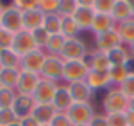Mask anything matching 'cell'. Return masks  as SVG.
<instances>
[{
	"instance_id": "cell-1",
	"label": "cell",
	"mask_w": 134,
	"mask_h": 126,
	"mask_svg": "<svg viewBox=\"0 0 134 126\" xmlns=\"http://www.w3.org/2000/svg\"><path fill=\"white\" fill-rule=\"evenodd\" d=\"M102 106H104L105 114L110 113H126L129 107V99L122 94L119 87H112L105 92L104 99H102Z\"/></svg>"
},
{
	"instance_id": "cell-2",
	"label": "cell",
	"mask_w": 134,
	"mask_h": 126,
	"mask_svg": "<svg viewBox=\"0 0 134 126\" xmlns=\"http://www.w3.org/2000/svg\"><path fill=\"white\" fill-rule=\"evenodd\" d=\"M0 27H3L5 31H9V33H12V34H17L24 29L22 12L14 5V2L3 5V14H2V19H0Z\"/></svg>"
},
{
	"instance_id": "cell-3",
	"label": "cell",
	"mask_w": 134,
	"mask_h": 126,
	"mask_svg": "<svg viewBox=\"0 0 134 126\" xmlns=\"http://www.w3.org/2000/svg\"><path fill=\"white\" fill-rule=\"evenodd\" d=\"M90 68L83 60H71V61H65L63 66V82L71 83V82H80L85 80L88 75Z\"/></svg>"
},
{
	"instance_id": "cell-4",
	"label": "cell",
	"mask_w": 134,
	"mask_h": 126,
	"mask_svg": "<svg viewBox=\"0 0 134 126\" xmlns=\"http://www.w3.org/2000/svg\"><path fill=\"white\" fill-rule=\"evenodd\" d=\"M76 3H78V7L71 15L73 20L80 27V31H90L95 17V10L92 9V0H76Z\"/></svg>"
},
{
	"instance_id": "cell-5",
	"label": "cell",
	"mask_w": 134,
	"mask_h": 126,
	"mask_svg": "<svg viewBox=\"0 0 134 126\" xmlns=\"http://www.w3.org/2000/svg\"><path fill=\"white\" fill-rule=\"evenodd\" d=\"M87 55H88V48H87L85 41H82L80 38H73V39H66L59 56L63 61H71V60H83Z\"/></svg>"
},
{
	"instance_id": "cell-6",
	"label": "cell",
	"mask_w": 134,
	"mask_h": 126,
	"mask_svg": "<svg viewBox=\"0 0 134 126\" xmlns=\"http://www.w3.org/2000/svg\"><path fill=\"white\" fill-rule=\"evenodd\" d=\"M70 121L73 126H80V124H88L93 118L95 111L92 107V104L88 102H73L71 107L66 111Z\"/></svg>"
},
{
	"instance_id": "cell-7",
	"label": "cell",
	"mask_w": 134,
	"mask_h": 126,
	"mask_svg": "<svg viewBox=\"0 0 134 126\" xmlns=\"http://www.w3.org/2000/svg\"><path fill=\"white\" fill-rule=\"evenodd\" d=\"M63 66H65V61L61 60V56L48 55L46 61H44V66H43V72H41V77L58 83L59 80H63Z\"/></svg>"
},
{
	"instance_id": "cell-8",
	"label": "cell",
	"mask_w": 134,
	"mask_h": 126,
	"mask_svg": "<svg viewBox=\"0 0 134 126\" xmlns=\"http://www.w3.org/2000/svg\"><path fill=\"white\" fill-rule=\"evenodd\" d=\"M46 51L44 50H34L31 53L24 55L20 58V70L22 72H31V73H37L41 75L43 72V66H44V61H46Z\"/></svg>"
},
{
	"instance_id": "cell-9",
	"label": "cell",
	"mask_w": 134,
	"mask_h": 126,
	"mask_svg": "<svg viewBox=\"0 0 134 126\" xmlns=\"http://www.w3.org/2000/svg\"><path fill=\"white\" fill-rule=\"evenodd\" d=\"M10 50H12L14 53H17L20 58H22L24 55L31 53V51L37 50V46H36V43H34V38H32V34H31V31L22 29L20 33L14 34V41H12Z\"/></svg>"
},
{
	"instance_id": "cell-10",
	"label": "cell",
	"mask_w": 134,
	"mask_h": 126,
	"mask_svg": "<svg viewBox=\"0 0 134 126\" xmlns=\"http://www.w3.org/2000/svg\"><path fill=\"white\" fill-rule=\"evenodd\" d=\"M56 90H58V83L51 82V80H46L41 77L39 83H37L36 90L32 94V99L36 104H53Z\"/></svg>"
},
{
	"instance_id": "cell-11",
	"label": "cell",
	"mask_w": 134,
	"mask_h": 126,
	"mask_svg": "<svg viewBox=\"0 0 134 126\" xmlns=\"http://www.w3.org/2000/svg\"><path fill=\"white\" fill-rule=\"evenodd\" d=\"M93 44H95V50L97 51H102V53H109L110 50L121 46V39H119V34L117 31H107L104 34H97L93 39Z\"/></svg>"
},
{
	"instance_id": "cell-12",
	"label": "cell",
	"mask_w": 134,
	"mask_h": 126,
	"mask_svg": "<svg viewBox=\"0 0 134 126\" xmlns=\"http://www.w3.org/2000/svg\"><path fill=\"white\" fill-rule=\"evenodd\" d=\"M68 90L71 94L73 102H88L92 104V97H93V90L90 89V85L85 80H80V82H71L66 83Z\"/></svg>"
},
{
	"instance_id": "cell-13",
	"label": "cell",
	"mask_w": 134,
	"mask_h": 126,
	"mask_svg": "<svg viewBox=\"0 0 134 126\" xmlns=\"http://www.w3.org/2000/svg\"><path fill=\"white\" fill-rule=\"evenodd\" d=\"M39 80H41V75L20 70V77H19V83H17L15 92L20 94V96H32L37 83H39Z\"/></svg>"
},
{
	"instance_id": "cell-14",
	"label": "cell",
	"mask_w": 134,
	"mask_h": 126,
	"mask_svg": "<svg viewBox=\"0 0 134 126\" xmlns=\"http://www.w3.org/2000/svg\"><path fill=\"white\" fill-rule=\"evenodd\" d=\"M44 17H46V14L39 9V7L24 10L22 12V26H24V29L26 31H34V29H37V27H43Z\"/></svg>"
},
{
	"instance_id": "cell-15",
	"label": "cell",
	"mask_w": 134,
	"mask_h": 126,
	"mask_svg": "<svg viewBox=\"0 0 134 126\" xmlns=\"http://www.w3.org/2000/svg\"><path fill=\"white\" fill-rule=\"evenodd\" d=\"M83 61L88 65L90 70H97V72H109L110 68V61H109V55L102 53V51H88Z\"/></svg>"
},
{
	"instance_id": "cell-16",
	"label": "cell",
	"mask_w": 134,
	"mask_h": 126,
	"mask_svg": "<svg viewBox=\"0 0 134 126\" xmlns=\"http://www.w3.org/2000/svg\"><path fill=\"white\" fill-rule=\"evenodd\" d=\"M34 106H36V102H34L32 96H20V94H17L15 101L12 104V111L15 113V116L19 119H24V118L32 114Z\"/></svg>"
},
{
	"instance_id": "cell-17",
	"label": "cell",
	"mask_w": 134,
	"mask_h": 126,
	"mask_svg": "<svg viewBox=\"0 0 134 126\" xmlns=\"http://www.w3.org/2000/svg\"><path fill=\"white\" fill-rule=\"evenodd\" d=\"M115 27H117V22L112 19V15H109V14H95L90 31L97 36V34L107 33V31H114Z\"/></svg>"
},
{
	"instance_id": "cell-18",
	"label": "cell",
	"mask_w": 134,
	"mask_h": 126,
	"mask_svg": "<svg viewBox=\"0 0 134 126\" xmlns=\"http://www.w3.org/2000/svg\"><path fill=\"white\" fill-rule=\"evenodd\" d=\"M85 82L90 85V89L93 90H109L110 85V78H109V72H97V70H90L87 75Z\"/></svg>"
},
{
	"instance_id": "cell-19",
	"label": "cell",
	"mask_w": 134,
	"mask_h": 126,
	"mask_svg": "<svg viewBox=\"0 0 134 126\" xmlns=\"http://www.w3.org/2000/svg\"><path fill=\"white\" fill-rule=\"evenodd\" d=\"M56 114H58V111H56V107L53 104H36L31 116L39 124H49Z\"/></svg>"
},
{
	"instance_id": "cell-20",
	"label": "cell",
	"mask_w": 134,
	"mask_h": 126,
	"mask_svg": "<svg viewBox=\"0 0 134 126\" xmlns=\"http://www.w3.org/2000/svg\"><path fill=\"white\" fill-rule=\"evenodd\" d=\"M71 104H73V99H71V94L68 90V85H59L58 83V90L54 94L53 106L56 107L58 113H66L71 107Z\"/></svg>"
},
{
	"instance_id": "cell-21",
	"label": "cell",
	"mask_w": 134,
	"mask_h": 126,
	"mask_svg": "<svg viewBox=\"0 0 134 126\" xmlns=\"http://www.w3.org/2000/svg\"><path fill=\"white\" fill-rule=\"evenodd\" d=\"M110 15H112V19H114L117 24L132 19L131 7H129V0H114V9H112Z\"/></svg>"
},
{
	"instance_id": "cell-22",
	"label": "cell",
	"mask_w": 134,
	"mask_h": 126,
	"mask_svg": "<svg viewBox=\"0 0 134 126\" xmlns=\"http://www.w3.org/2000/svg\"><path fill=\"white\" fill-rule=\"evenodd\" d=\"M109 61H110V66H121V65H129V60H131V51L121 44V46L114 48V50L109 51Z\"/></svg>"
},
{
	"instance_id": "cell-23",
	"label": "cell",
	"mask_w": 134,
	"mask_h": 126,
	"mask_svg": "<svg viewBox=\"0 0 134 126\" xmlns=\"http://www.w3.org/2000/svg\"><path fill=\"white\" fill-rule=\"evenodd\" d=\"M115 31H117L119 39H121L122 44L131 46L134 43V19H129V20H124V22L117 24Z\"/></svg>"
},
{
	"instance_id": "cell-24",
	"label": "cell",
	"mask_w": 134,
	"mask_h": 126,
	"mask_svg": "<svg viewBox=\"0 0 134 126\" xmlns=\"http://www.w3.org/2000/svg\"><path fill=\"white\" fill-rule=\"evenodd\" d=\"M20 77L19 68H2L0 72V87H7V89H17Z\"/></svg>"
},
{
	"instance_id": "cell-25",
	"label": "cell",
	"mask_w": 134,
	"mask_h": 126,
	"mask_svg": "<svg viewBox=\"0 0 134 126\" xmlns=\"http://www.w3.org/2000/svg\"><path fill=\"white\" fill-rule=\"evenodd\" d=\"M129 75H131V68H129V65L110 66V68H109V78H110L112 85H117L119 87Z\"/></svg>"
},
{
	"instance_id": "cell-26",
	"label": "cell",
	"mask_w": 134,
	"mask_h": 126,
	"mask_svg": "<svg viewBox=\"0 0 134 126\" xmlns=\"http://www.w3.org/2000/svg\"><path fill=\"white\" fill-rule=\"evenodd\" d=\"M80 33H82V31L76 26V22L73 20V17H61V29H59V34H63L66 39H73V38H78Z\"/></svg>"
},
{
	"instance_id": "cell-27",
	"label": "cell",
	"mask_w": 134,
	"mask_h": 126,
	"mask_svg": "<svg viewBox=\"0 0 134 126\" xmlns=\"http://www.w3.org/2000/svg\"><path fill=\"white\" fill-rule=\"evenodd\" d=\"M0 66L2 68H19L20 70V56L14 53L10 48L3 50L2 56H0Z\"/></svg>"
},
{
	"instance_id": "cell-28",
	"label": "cell",
	"mask_w": 134,
	"mask_h": 126,
	"mask_svg": "<svg viewBox=\"0 0 134 126\" xmlns=\"http://www.w3.org/2000/svg\"><path fill=\"white\" fill-rule=\"evenodd\" d=\"M65 43H66V38L63 36V34H53V36L49 38L48 44H46V50H44L46 55H58L59 56Z\"/></svg>"
},
{
	"instance_id": "cell-29",
	"label": "cell",
	"mask_w": 134,
	"mask_h": 126,
	"mask_svg": "<svg viewBox=\"0 0 134 126\" xmlns=\"http://www.w3.org/2000/svg\"><path fill=\"white\" fill-rule=\"evenodd\" d=\"M43 27L51 36L53 34H59V29H61V17H59L58 14H46Z\"/></svg>"
},
{
	"instance_id": "cell-30",
	"label": "cell",
	"mask_w": 134,
	"mask_h": 126,
	"mask_svg": "<svg viewBox=\"0 0 134 126\" xmlns=\"http://www.w3.org/2000/svg\"><path fill=\"white\" fill-rule=\"evenodd\" d=\"M17 97V92L14 89L0 87V109H10Z\"/></svg>"
},
{
	"instance_id": "cell-31",
	"label": "cell",
	"mask_w": 134,
	"mask_h": 126,
	"mask_svg": "<svg viewBox=\"0 0 134 126\" xmlns=\"http://www.w3.org/2000/svg\"><path fill=\"white\" fill-rule=\"evenodd\" d=\"M31 34H32V38H34V43H36L37 50H46V44H48L51 34H49L44 27H37V29L31 31Z\"/></svg>"
},
{
	"instance_id": "cell-32",
	"label": "cell",
	"mask_w": 134,
	"mask_h": 126,
	"mask_svg": "<svg viewBox=\"0 0 134 126\" xmlns=\"http://www.w3.org/2000/svg\"><path fill=\"white\" fill-rule=\"evenodd\" d=\"M76 7V0H59V7H58V15L59 17H71L75 14Z\"/></svg>"
},
{
	"instance_id": "cell-33",
	"label": "cell",
	"mask_w": 134,
	"mask_h": 126,
	"mask_svg": "<svg viewBox=\"0 0 134 126\" xmlns=\"http://www.w3.org/2000/svg\"><path fill=\"white\" fill-rule=\"evenodd\" d=\"M92 9L95 14H112L114 9V0H92Z\"/></svg>"
},
{
	"instance_id": "cell-34",
	"label": "cell",
	"mask_w": 134,
	"mask_h": 126,
	"mask_svg": "<svg viewBox=\"0 0 134 126\" xmlns=\"http://www.w3.org/2000/svg\"><path fill=\"white\" fill-rule=\"evenodd\" d=\"M17 121H19V118L15 116L12 107L10 109H0V126H10Z\"/></svg>"
},
{
	"instance_id": "cell-35",
	"label": "cell",
	"mask_w": 134,
	"mask_h": 126,
	"mask_svg": "<svg viewBox=\"0 0 134 126\" xmlns=\"http://www.w3.org/2000/svg\"><path fill=\"white\" fill-rule=\"evenodd\" d=\"M119 89L122 90V94H124L127 99H132L134 97V72H131V75L119 85Z\"/></svg>"
},
{
	"instance_id": "cell-36",
	"label": "cell",
	"mask_w": 134,
	"mask_h": 126,
	"mask_svg": "<svg viewBox=\"0 0 134 126\" xmlns=\"http://www.w3.org/2000/svg\"><path fill=\"white\" fill-rule=\"evenodd\" d=\"M109 126H127V119H126V113H110L105 114Z\"/></svg>"
},
{
	"instance_id": "cell-37",
	"label": "cell",
	"mask_w": 134,
	"mask_h": 126,
	"mask_svg": "<svg viewBox=\"0 0 134 126\" xmlns=\"http://www.w3.org/2000/svg\"><path fill=\"white\" fill-rule=\"evenodd\" d=\"M59 0H39V9L44 14H58Z\"/></svg>"
},
{
	"instance_id": "cell-38",
	"label": "cell",
	"mask_w": 134,
	"mask_h": 126,
	"mask_svg": "<svg viewBox=\"0 0 134 126\" xmlns=\"http://www.w3.org/2000/svg\"><path fill=\"white\" fill-rule=\"evenodd\" d=\"M49 124H51V126H73L66 113H58L54 118H53V121Z\"/></svg>"
},
{
	"instance_id": "cell-39",
	"label": "cell",
	"mask_w": 134,
	"mask_h": 126,
	"mask_svg": "<svg viewBox=\"0 0 134 126\" xmlns=\"http://www.w3.org/2000/svg\"><path fill=\"white\" fill-rule=\"evenodd\" d=\"M12 41H14V34L5 31L3 27H0V46L7 50V48L12 46Z\"/></svg>"
},
{
	"instance_id": "cell-40",
	"label": "cell",
	"mask_w": 134,
	"mask_h": 126,
	"mask_svg": "<svg viewBox=\"0 0 134 126\" xmlns=\"http://www.w3.org/2000/svg\"><path fill=\"white\" fill-rule=\"evenodd\" d=\"M88 126H109L105 114H93V118H92V121L88 123Z\"/></svg>"
},
{
	"instance_id": "cell-41",
	"label": "cell",
	"mask_w": 134,
	"mask_h": 126,
	"mask_svg": "<svg viewBox=\"0 0 134 126\" xmlns=\"http://www.w3.org/2000/svg\"><path fill=\"white\" fill-rule=\"evenodd\" d=\"M19 121H20V126H41L32 116H27V118H24V119H19Z\"/></svg>"
},
{
	"instance_id": "cell-42",
	"label": "cell",
	"mask_w": 134,
	"mask_h": 126,
	"mask_svg": "<svg viewBox=\"0 0 134 126\" xmlns=\"http://www.w3.org/2000/svg\"><path fill=\"white\" fill-rule=\"evenodd\" d=\"M126 119H127V126H134V111H126Z\"/></svg>"
},
{
	"instance_id": "cell-43",
	"label": "cell",
	"mask_w": 134,
	"mask_h": 126,
	"mask_svg": "<svg viewBox=\"0 0 134 126\" xmlns=\"http://www.w3.org/2000/svg\"><path fill=\"white\" fill-rule=\"evenodd\" d=\"M129 7H131V14H132V19H134V0H129Z\"/></svg>"
},
{
	"instance_id": "cell-44",
	"label": "cell",
	"mask_w": 134,
	"mask_h": 126,
	"mask_svg": "<svg viewBox=\"0 0 134 126\" xmlns=\"http://www.w3.org/2000/svg\"><path fill=\"white\" fill-rule=\"evenodd\" d=\"M127 109L134 111V97H132V99H129V107H127Z\"/></svg>"
},
{
	"instance_id": "cell-45",
	"label": "cell",
	"mask_w": 134,
	"mask_h": 126,
	"mask_svg": "<svg viewBox=\"0 0 134 126\" xmlns=\"http://www.w3.org/2000/svg\"><path fill=\"white\" fill-rule=\"evenodd\" d=\"M129 51H131V56L134 58V43L131 44V46H129Z\"/></svg>"
},
{
	"instance_id": "cell-46",
	"label": "cell",
	"mask_w": 134,
	"mask_h": 126,
	"mask_svg": "<svg viewBox=\"0 0 134 126\" xmlns=\"http://www.w3.org/2000/svg\"><path fill=\"white\" fill-rule=\"evenodd\" d=\"M2 14H3V3L0 2V19H2Z\"/></svg>"
},
{
	"instance_id": "cell-47",
	"label": "cell",
	"mask_w": 134,
	"mask_h": 126,
	"mask_svg": "<svg viewBox=\"0 0 134 126\" xmlns=\"http://www.w3.org/2000/svg\"><path fill=\"white\" fill-rule=\"evenodd\" d=\"M10 126H20V121H17V123H14V124H10Z\"/></svg>"
},
{
	"instance_id": "cell-48",
	"label": "cell",
	"mask_w": 134,
	"mask_h": 126,
	"mask_svg": "<svg viewBox=\"0 0 134 126\" xmlns=\"http://www.w3.org/2000/svg\"><path fill=\"white\" fill-rule=\"evenodd\" d=\"M3 50H5V48H2V46H0V56H2V53H3Z\"/></svg>"
},
{
	"instance_id": "cell-49",
	"label": "cell",
	"mask_w": 134,
	"mask_h": 126,
	"mask_svg": "<svg viewBox=\"0 0 134 126\" xmlns=\"http://www.w3.org/2000/svg\"><path fill=\"white\" fill-rule=\"evenodd\" d=\"M41 126H51V124H41Z\"/></svg>"
},
{
	"instance_id": "cell-50",
	"label": "cell",
	"mask_w": 134,
	"mask_h": 126,
	"mask_svg": "<svg viewBox=\"0 0 134 126\" xmlns=\"http://www.w3.org/2000/svg\"><path fill=\"white\" fill-rule=\"evenodd\" d=\"M80 126H88V124H80Z\"/></svg>"
},
{
	"instance_id": "cell-51",
	"label": "cell",
	"mask_w": 134,
	"mask_h": 126,
	"mask_svg": "<svg viewBox=\"0 0 134 126\" xmlns=\"http://www.w3.org/2000/svg\"><path fill=\"white\" fill-rule=\"evenodd\" d=\"M0 72H2V66H0Z\"/></svg>"
}]
</instances>
